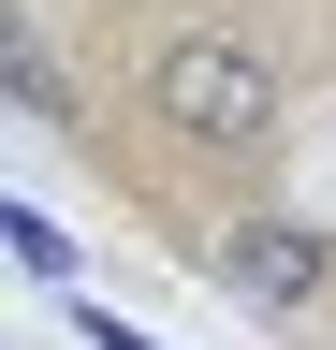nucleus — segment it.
Returning a JSON list of instances; mask_svg holds the SVG:
<instances>
[{"label": "nucleus", "mask_w": 336, "mask_h": 350, "mask_svg": "<svg viewBox=\"0 0 336 350\" xmlns=\"http://www.w3.org/2000/svg\"><path fill=\"white\" fill-rule=\"evenodd\" d=\"M103 73H117V103L146 117L161 161L220 175L234 204H263L278 131H292V73H278V44L248 29L234 0H146V15H117Z\"/></svg>", "instance_id": "f257e3e1"}, {"label": "nucleus", "mask_w": 336, "mask_h": 350, "mask_svg": "<svg viewBox=\"0 0 336 350\" xmlns=\"http://www.w3.org/2000/svg\"><path fill=\"white\" fill-rule=\"evenodd\" d=\"M205 278L248 292L263 321H307V306H336V234H307V219H278V204H234L220 234H205Z\"/></svg>", "instance_id": "f03ea898"}, {"label": "nucleus", "mask_w": 336, "mask_h": 350, "mask_svg": "<svg viewBox=\"0 0 336 350\" xmlns=\"http://www.w3.org/2000/svg\"><path fill=\"white\" fill-rule=\"evenodd\" d=\"M0 88H15V103L44 117V131H73V146H88V131H103V117H88V88L59 73V44H44V29H15V44H0Z\"/></svg>", "instance_id": "7ed1b4c3"}]
</instances>
